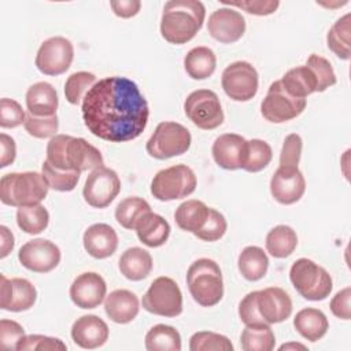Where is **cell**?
<instances>
[{
  "label": "cell",
  "mask_w": 351,
  "mask_h": 351,
  "mask_svg": "<svg viewBox=\"0 0 351 351\" xmlns=\"http://www.w3.org/2000/svg\"><path fill=\"white\" fill-rule=\"evenodd\" d=\"M82 119L88 130L110 143L137 138L145 129L149 108L136 82L126 77H106L82 100Z\"/></svg>",
  "instance_id": "1"
},
{
  "label": "cell",
  "mask_w": 351,
  "mask_h": 351,
  "mask_svg": "<svg viewBox=\"0 0 351 351\" xmlns=\"http://www.w3.org/2000/svg\"><path fill=\"white\" fill-rule=\"evenodd\" d=\"M51 166L64 171H86L103 166L100 151L82 137L56 134L47 144V159Z\"/></svg>",
  "instance_id": "2"
},
{
  "label": "cell",
  "mask_w": 351,
  "mask_h": 351,
  "mask_svg": "<svg viewBox=\"0 0 351 351\" xmlns=\"http://www.w3.org/2000/svg\"><path fill=\"white\" fill-rule=\"evenodd\" d=\"M206 7L199 0H170L160 18V34L170 44H185L202 29Z\"/></svg>",
  "instance_id": "3"
},
{
  "label": "cell",
  "mask_w": 351,
  "mask_h": 351,
  "mask_svg": "<svg viewBox=\"0 0 351 351\" xmlns=\"http://www.w3.org/2000/svg\"><path fill=\"white\" fill-rule=\"evenodd\" d=\"M48 191L49 185L45 177L37 171L7 173L0 180V200L11 207L40 204Z\"/></svg>",
  "instance_id": "4"
},
{
  "label": "cell",
  "mask_w": 351,
  "mask_h": 351,
  "mask_svg": "<svg viewBox=\"0 0 351 351\" xmlns=\"http://www.w3.org/2000/svg\"><path fill=\"white\" fill-rule=\"evenodd\" d=\"M186 285L197 304L203 307L218 304L223 296V280L219 265L208 258L195 261L186 271Z\"/></svg>",
  "instance_id": "5"
},
{
  "label": "cell",
  "mask_w": 351,
  "mask_h": 351,
  "mask_svg": "<svg viewBox=\"0 0 351 351\" xmlns=\"http://www.w3.org/2000/svg\"><path fill=\"white\" fill-rule=\"evenodd\" d=\"M289 280L300 296L313 302L326 299L333 288L330 274L307 258H300L292 263Z\"/></svg>",
  "instance_id": "6"
},
{
  "label": "cell",
  "mask_w": 351,
  "mask_h": 351,
  "mask_svg": "<svg viewBox=\"0 0 351 351\" xmlns=\"http://www.w3.org/2000/svg\"><path fill=\"white\" fill-rule=\"evenodd\" d=\"M197 180L186 165H174L158 171L151 181V193L160 202L184 199L196 189Z\"/></svg>",
  "instance_id": "7"
},
{
  "label": "cell",
  "mask_w": 351,
  "mask_h": 351,
  "mask_svg": "<svg viewBox=\"0 0 351 351\" xmlns=\"http://www.w3.org/2000/svg\"><path fill=\"white\" fill-rule=\"evenodd\" d=\"M191 143L192 136L184 125L165 121L158 123L155 132L145 144V149L149 156L165 160L185 154L189 149Z\"/></svg>",
  "instance_id": "8"
},
{
  "label": "cell",
  "mask_w": 351,
  "mask_h": 351,
  "mask_svg": "<svg viewBox=\"0 0 351 351\" xmlns=\"http://www.w3.org/2000/svg\"><path fill=\"white\" fill-rule=\"evenodd\" d=\"M143 308L162 317H177L182 313V293L170 277L155 278L141 299Z\"/></svg>",
  "instance_id": "9"
},
{
  "label": "cell",
  "mask_w": 351,
  "mask_h": 351,
  "mask_svg": "<svg viewBox=\"0 0 351 351\" xmlns=\"http://www.w3.org/2000/svg\"><path fill=\"white\" fill-rule=\"evenodd\" d=\"M184 111L188 119L203 130L221 126L225 118L219 97L210 89H197L189 93L184 101Z\"/></svg>",
  "instance_id": "10"
},
{
  "label": "cell",
  "mask_w": 351,
  "mask_h": 351,
  "mask_svg": "<svg viewBox=\"0 0 351 351\" xmlns=\"http://www.w3.org/2000/svg\"><path fill=\"white\" fill-rule=\"evenodd\" d=\"M306 99L291 96L278 80L269 86L261 104V112L266 121L271 123H282L299 117L306 108Z\"/></svg>",
  "instance_id": "11"
},
{
  "label": "cell",
  "mask_w": 351,
  "mask_h": 351,
  "mask_svg": "<svg viewBox=\"0 0 351 351\" xmlns=\"http://www.w3.org/2000/svg\"><path fill=\"white\" fill-rule=\"evenodd\" d=\"M221 84L223 92L232 100L248 101L258 92V71L248 62H233L223 70Z\"/></svg>",
  "instance_id": "12"
},
{
  "label": "cell",
  "mask_w": 351,
  "mask_h": 351,
  "mask_svg": "<svg viewBox=\"0 0 351 351\" xmlns=\"http://www.w3.org/2000/svg\"><path fill=\"white\" fill-rule=\"evenodd\" d=\"M74 59L71 41L62 36L45 40L36 55V67L45 75H59L66 73Z\"/></svg>",
  "instance_id": "13"
},
{
  "label": "cell",
  "mask_w": 351,
  "mask_h": 351,
  "mask_svg": "<svg viewBox=\"0 0 351 351\" xmlns=\"http://www.w3.org/2000/svg\"><path fill=\"white\" fill-rule=\"evenodd\" d=\"M121 192L118 174L106 166H100L88 176L82 195L85 202L95 208H106Z\"/></svg>",
  "instance_id": "14"
},
{
  "label": "cell",
  "mask_w": 351,
  "mask_h": 351,
  "mask_svg": "<svg viewBox=\"0 0 351 351\" xmlns=\"http://www.w3.org/2000/svg\"><path fill=\"white\" fill-rule=\"evenodd\" d=\"M59 247L45 239H34L25 243L18 252V259L23 267L34 273H48L60 262Z\"/></svg>",
  "instance_id": "15"
},
{
  "label": "cell",
  "mask_w": 351,
  "mask_h": 351,
  "mask_svg": "<svg viewBox=\"0 0 351 351\" xmlns=\"http://www.w3.org/2000/svg\"><path fill=\"white\" fill-rule=\"evenodd\" d=\"M0 307L7 311L19 313L32 308L37 299L34 285L26 278H7L0 276Z\"/></svg>",
  "instance_id": "16"
},
{
  "label": "cell",
  "mask_w": 351,
  "mask_h": 351,
  "mask_svg": "<svg viewBox=\"0 0 351 351\" xmlns=\"http://www.w3.org/2000/svg\"><path fill=\"white\" fill-rule=\"evenodd\" d=\"M207 30L210 36L223 44H232L240 40L245 32L244 16L232 7H222L208 16Z\"/></svg>",
  "instance_id": "17"
},
{
  "label": "cell",
  "mask_w": 351,
  "mask_h": 351,
  "mask_svg": "<svg viewBox=\"0 0 351 351\" xmlns=\"http://www.w3.org/2000/svg\"><path fill=\"white\" fill-rule=\"evenodd\" d=\"M306 191V180L298 167L280 166L270 180V193L281 204H293Z\"/></svg>",
  "instance_id": "18"
},
{
  "label": "cell",
  "mask_w": 351,
  "mask_h": 351,
  "mask_svg": "<svg viewBox=\"0 0 351 351\" xmlns=\"http://www.w3.org/2000/svg\"><path fill=\"white\" fill-rule=\"evenodd\" d=\"M107 292L104 278L95 271H85L75 277L70 285L71 302L84 310L96 308L103 303Z\"/></svg>",
  "instance_id": "19"
},
{
  "label": "cell",
  "mask_w": 351,
  "mask_h": 351,
  "mask_svg": "<svg viewBox=\"0 0 351 351\" xmlns=\"http://www.w3.org/2000/svg\"><path fill=\"white\" fill-rule=\"evenodd\" d=\"M247 151V140L236 133H225L215 138L211 152L215 163L225 170L243 167Z\"/></svg>",
  "instance_id": "20"
},
{
  "label": "cell",
  "mask_w": 351,
  "mask_h": 351,
  "mask_svg": "<svg viewBox=\"0 0 351 351\" xmlns=\"http://www.w3.org/2000/svg\"><path fill=\"white\" fill-rule=\"evenodd\" d=\"M258 310L263 319L270 324H278L292 314V300L280 287H269L258 291Z\"/></svg>",
  "instance_id": "21"
},
{
  "label": "cell",
  "mask_w": 351,
  "mask_h": 351,
  "mask_svg": "<svg viewBox=\"0 0 351 351\" xmlns=\"http://www.w3.org/2000/svg\"><path fill=\"white\" fill-rule=\"evenodd\" d=\"M71 339L81 348H99L108 339V326L97 315H82L71 326Z\"/></svg>",
  "instance_id": "22"
},
{
  "label": "cell",
  "mask_w": 351,
  "mask_h": 351,
  "mask_svg": "<svg viewBox=\"0 0 351 351\" xmlns=\"http://www.w3.org/2000/svg\"><path fill=\"white\" fill-rule=\"evenodd\" d=\"M85 251L96 258L106 259L111 256L118 248V234L107 223H93L90 225L82 237Z\"/></svg>",
  "instance_id": "23"
},
{
  "label": "cell",
  "mask_w": 351,
  "mask_h": 351,
  "mask_svg": "<svg viewBox=\"0 0 351 351\" xmlns=\"http://www.w3.org/2000/svg\"><path fill=\"white\" fill-rule=\"evenodd\" d=\"M138 310V298L128 289L112 291L104 302V311L115 324H129L137 317Z\"/></svg>",
  "instance_id": "24"
},
{
  "label": "cell",
  "mask_w": 351,
  "mask_h": 351,
  "mask_svg": "<svg viewBox=\"0 0 351 351\" xmlns=\"http://www.w3.org/2000/svg\"><path fill=\"white\" fill-rule=\"evenodd\" d=\"M59 99L56 89L45 81L33 84L26 92L27 112L36 117H51L56 114Z\"/></svg>",
  "instance_id": "25"
},
{
  "label": "cell",
  "mask_w": 351,
  "mask_h": 351,
  "mask_svg": "<svg viewBox=\"0 0 351 351\" xmlns=\"http://www.w3.org/2000/svg\"><path fill=\"white\" fill-rule=\"evenodd\" d=\"M138 240L147 247L156 248L163 245L170 236L169 222L159 214L152 211L145 213L134 228Z\"/></svg>",
  "instance_id": "26"
},
{
  "label": "cell",
  "mask_w": 351,
  "mask_h": 351,
  "mask_svg": "<svg viewBox=\"0 0 351 351\" xmlns=\"http://www.w3.org/2000/svg\"><path fill=\"white\" fill-rule=\"evenodd\" d=\"M154 262L148 251L140 247H132L122 252L118 267L121 274L130 281H140L149 276Z\"/></svg>",
  "instance_id": "27"
},
{
  "label": "cell",
  "mask_w": 351,
  "mask_h": 351,
  "mask_svg": "<svg viewBox=\"0 0 351 351\" xmlns=\"http://www.w3.org/2000/svg\"><path fill=\"white\" fill-rule=\"evenodd\" d=\"M293 326L300 336L314 343L326 335L329 329V322L326 315L321 310L307 307L296 313L293 318Z\"/></svg>",
  "instance_id": "28"
},
{
  "label": "cell",
  "mask_w": 351,
  "mask_h": 351,
  "mask_svg": "<svg viewBox=\"0 0 351 351\" xmlns=\"http://www.w3.org/2000/svg\"><path fill=\"white\" fill-rule=\"evenodd\" d=\"M280 82L291 96L299 99H306L308 95L317 92L318 88L313 71L306 64L288 70Z\"/></svg>",
  "instance_id": "29"
},
{
  "label": "cell",
  "mask_w": 351,
  "mask_h": 351,
  "mask_svg": "<svg viewBox=\"0 0 351 351\" xmlns=\"http://www.w3.org/2000/svg\"><path fill=\"white\" fill-rule=\"evenodd\" d=\"M184 67L192 80H206L215 71V53L208 47H195L185 55Z\"/></svg>",
  "instance_id": "30"
},
{
  "label": "cell",
  "mask_w": 351,
  "mask_h": 351,
  "mask_svg": "<svg viewBox=\"0 0 351 351\" xmlns=\"http://www.w3.org/2000/svg\"><path fill=\"white\" fill-rule=\"evenodd\" d=\"M208 211L210 207H207L206 203H203L202 200L191 199L177 207L174 213V219L180 229L195 234L204 225L208 217Z\"/></svg>",
  "instance_id": "31"
},
{
  "label": "cell",
  "mask_w": 351,
  "mask_h": 351,
  "mask_svg": "<svg viewBox=\"0 0 351 351\" xmlns=\"http://www.w3.org/2000/svg\"><path fill=\"white\" fill-rule=\"evenodd\" d=\"M239 271L248 281H258L265 277L269 267L266 252L256 245L245 247L237 259Z\"/></svg>",
  "instance_id": "32"
},
{
  "label": "cell",
  "mask_w": 351,
  "mask_h": 351,
  "mask_svg": "<svg viewBox=\"0 0 351 351\" xmlns=\"http://www.w3.org/2000/svg\"><path fill=\"white\" fill-rule=\"evenodd\" d=\"M266 250L274 258H287L289 256L296 245L298 236L296 232L288 225H277L266 234Z\"/></svg>",
  "instance_id": "33"
},
{
  "label": "cell",
  "mask_w": 351,
  "mask_h": 351,
  "mask_svg": "<svg viewBox=\"0 0 351 351\" xmlns=\"http://www.w3.org/2000/svg\"><path fill=\"white\" fill-rule=\"evenodd\" d=\"M145 348L148 351H180L181 350L180 332L170 325L158 324L147 332Z\"/></svg>",
  "instance_id": "34"
},
{
  "label": "cell",
  "mask_w": 351,
  "mask_h": 351,
  "mask_svg": "<svg viewBox=\"0 0 351 351\" xmlns=\"http://www.w3.org/2000/svg\"><path fill=\"white\" fill-rule=\"evenodd\" d=\"M240 343L244 351H271L276 346V337L269 324L245 325Z\"/></svg>",
  "instance_id": "35"
},
{
  "label": "cell",
  "mask_w": 351,
  "mask_h": 351,
  "mask_svg": "<svg viewBox=\"0 0 351 351\" xmlns=\"http://www.w3.org/2000/svg\"><path fill=\"white\" fill-rule=\"evenodd\" d=\"M49 213L43 204L22 206L16 210V223L27 234H38L47 229Z\"/></svg>",
  "instance_id": "36"
},
{
  "label": "cell",
  "mask_w": 351,
  "mask_h": 351,
  "mask_svg": "<svg viewBox=\"0 0 351 351\" xmlns=\"http://www.w3.org/2000/svg\"><path fill=\"white\" fill-rule=\"evenodd\" d=\"M151 211V206L147 200L138 196H129L121 200L115 208V219L125 229L134 230L138 219Z\"/></svg>",
  "instance_id": "37"
},
{
  "label": "cell",
  "mask_w": 351,
  "mask_h": 351,
  "mask_svg": "<svg viewBox=\"0 0 351 351\" xmlns=\"http://www.w3.org/2000/svg\"><path fill=\"white\" fill-rule=\"evenodd\" d=\"M350 14L339 18L326 34L328 48L343 60L350 59Z\"/></svg>",
  "instance_id": "38"
},
{
  "label": "cell",
  "mask_w": 351,
  "mask_h": 351,
  "mask_svg": "<svg viewBox=\"0 0 351 351\" xmlns=\"http://www.w3.org/2000/svg\"><path fill=\"white\" fill-rule=\"evenodd\" d=\"M271 158V147L266 141L259 138L247 140L245 159L241 169L248 173H258L270 163Z\"/></svg>",
  "instance_id": "39"
},
{
  "label": "cell",
  "mask_w": 351,
  "mask_h": 351,
  "mask_svg": "<svg viewBox=\"0 0 351 351\" xmlns=\"http://www.w3.org/2000/svg\"><path fill=\"white\" fill-rule=\"evenodd\" d=\"M96 84V75L88 71H77L69 75L64 82V96L70 104L78 106L88 90Z\"/></svg>",
  "instance_id": "40"
},
{
  "label": "cell",
  "mask_w": 351,
  "mask_h": 351,
  "mask_svg": "<svg viewBox=\"0 0 351 351\" xmlns=\"http://www.w3.org/2000/svg\"><path fill=\"white\" fill-rule=\"evenodd\" d=\"M191 351H233L232 341L215 332H196L189 339Z\"/></svg>",
  "instance_id": "41"
},
{
  "label": "cell",
  "mask_w": 351,
  "mask_h": 351,
  "mask_svg": "<svg viewBox=\"0 0 351 351\" xmlns=\"http://www.w3.org/2000/svg\"><path fill=\"white\" fill-rule=\"evenodd\" d=\"M41 173L45 177L49 188L58 191V192H70L73 191L80 180L78 171H64L55 169L51 166L47 160H44L41 166Z\"/></svg>",
  "instance_id": "42"
},
{
  "label": "cell",
  "mask_w": 351,
  "mask_h": 351,
  "mask_svg": "<svg viewBox=\"0 0 351 351\" xmlns=\"http://www.w3.org/2000/svg\"><path fill=\"white\" fill-rule=\"evenodd\" d=\"M306 66L313 71L315 80H317V92H324L332 85L336 84V74L333 71V67L328 59H325L321 55L311 53L307 59Z\"/></svg>",
  "instance_id": "43"
},
{
  "label": "cell",
  "mask_w": 351,
  "mask_h": 351,
  "mask_svg": "<svg viewBox=\"0 0 351 351\" xmlns=\"http://www.w3.org/2000/svg\"><path fill=\"white\" fill-rule=\"evenodd\" d=\"M23 126L26 132L36 138H48L56 136V132L59 129V121L58 115L51 117H36L32 114H26V119L23 122Z\"/></svg>",
  "instance_id": "44"
},
{
  "label": "cell",
  "mask_w": 351,
  "mask_h": 351,
  "mask_svg": "<svg viewBox=\"0 0 351 351\" xmlns=\"http://www.w3.org/2000/svg\"><path fill=\"white\" fill-rule=\"evenodd\" d=\"M226 229H228V223L225 217L215 208L210 207L208 217L204 225L202 226L200 230L195 233V236L203 241H217L226 233Z\"/></svg>",
  "instance_id": "45"
},
{
  "label": "cell",
  "mask_w": 351,
  "mask_h": 351,
  "mask_svg": "<svg viewBox=\"0 0 351 351\" xmlns=\"http://www.w3.org/2000/svg\"><path fill=\"white\" fill-rule=\"evenodd\" d=\"M67 346L56 337H49L44 335H25L16 344V351H34V350H62L64 351Z\"/></svg>",
  "instance_id": "46"
},
{
  "label": "cell",
  "mask_w": 351,
  "mask_h": 351,
  "mask_svg": "<svg viewBox=\"0 0 351 351\" xmlns=\"http://www.w3.org/2000/svg\"><path fill=\"white\" fill-rule=\"evenodd\" d=\"M26 119V114L22 106L8 97L0 100V126L1 128H16Z\"/></svg>",
  "instance_id": "47"
},
{
  "label": "cell",
  "mask_w": 351,
  "mask_h": 351,
  "mask_svg": "<svg viewBox=\"0 0 351 351\" xmlns=\"http://www.w3.org/2000/svg\"><path fill=\"white\" fill-rule=\"evenodd\" d=\"M258 291L247 293L239 304V317L245 325H265L267 324L258 310Z\"/></svg>",
  "instance_id": "48"
},
{
  "label": "cell",
  "mask_w": 351,
  "mask_h": 351,
  "mask_svg": "<svg viewBox=\"0 0 351 351\" xmlns=\"http://www.w3.org/2000/svg\"><path fill=\"white\" fill-rule=\"evenodd\" d=\"M302 148H303L302 137L296 133L288 134L284 140V144L280 152V166L298 167L302 156Z\"/></svg>",
  "instance_id": "49"
},
{
  "label": "cell",
  "mask_w": 351,
  "mask_h": 351,
  "mask_svg": "<svg viewBox=\"0 0 351 351\" xmlns=\"http://www.w3.org/2000/svg\"><path fill=\"white\" fill-rule=\"evenodd\" d=\"M23 336L25 330L18 322L12 319L0 321V347L3 350H16V344Z\"/></svg>",
  "instance_id": "50"
},
{
  "label": "cell",
  "mask_w": 351,
  "mask_h": 351,
  "mask_svg": "<svg viewBox=\"0 0 351 351\" xmlns=\"http://www.w3.org/2000/svg\"><path fill=\"white\" fill-rule=\"evenodd\" d=\"M225 5H229V7H237V8H241L244 10L245 12L248 14H252V15H270L273 14L278 5H280V1L277 0H250V1H222Z\"/></svg>",
  "instance_id": "51"
},
{
  "label": "cell",
  "mask_w": 351,
  "mask_h": 351,
  "mask_svg": "<svg viewBox=\"0 0 351 351\" xmlns=\"http://www.w3.org/2000/svg\"><path fill=\"white\" fill-rule=\"evenodd\" d=\"M350 299H351V288L347 287L339 291L330 300V311L335 317L340 319L348 321L351 318V308H350Z\"/></svg>",
  "instance_id": "52"
},
{
  "label": "cell",
  "mask_w": 351,
  "mask_h": 351,
  "mask_svg": "<svg viewBox=\"0 0 351 351\" xmlns=\"http://www.w3.org/2000/svg\"><path fill=\"white\" fill-rule=\"evenodd\" d=\"M110 5L114 14L119 18H132L138 14L141 8L140 0H112Z\"/></svg>",
  "instance_id": "53"
},
{
  "label": "cell",
  "mask_w": 351,
  "mask_h": 351,
  "mask_svg": "<svg viewBox=\"0 0 351 351\" xmlns=\"http://www.w3.org/2000/svg\"><path fill=\"white\" fill-rule=\"evenodd\" d=\"M0 147H1V155H0V167H7L15 160L16 156V145L12 137H10L5 133L0 134Z\"/></svg>",
  "instance_id": "54"
},
{
  "label": "cell",
  "mask_w": 351,
  "mask_h": 351,
  "mask_svg": "<svg viewBox=\"0 0 351 351\" xmlns=\"http://www.w3.org/2000/svg\"><path fill=\"white\" fill-rule=\"evenodd\" d=\"M1 233V254L0 258H5L14 248V236L7 226H0Z\"/></svg>",
  "instance_id": "55"
},
{
  "label": "cell",
  "mask_w": 351,
  "mask_h": 351,
  "mask_svg": "<svg viewBox=\"0 0 351 351\" xmlns=\"http://www.w3.org/2000/svg\"><path fill=\"white\" fill-rule=\"evenodd\" d=\"M288 348H302V350H306V347L304 346H302V344H295V343H291V344H282L281 347H280V350H288Z\"/></svg>",
  "instance_id": "56"
}]
</instances>
